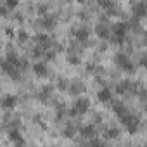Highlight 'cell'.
Returning <instances> with one entry per match:
<instances>
[{"instance_id": "obj_16", "label": "cell", "mask_w": 147, "mask_h": 147, "mask_svg": "<svg viewBox=\"0 0 147 147\" xmlns=\"http://www.w3.org/2000/svg\"><path fill=\"white\" fill-rule=\"evenodd\" d=\"M104 135H106V138H118L119 137V130L118 128H107Z\"/></svg>"}, {"instance_id": "obj_27", "label": "cell", "mask_w": 147, "mask_h": 147, "mask_svg": "<svg viewBox=\"0 0 147 147\" xmlns=\"http://www.w3.org/2000/svg\"><path fill=\"white\" fill-rule=\"evenodd\" d=\"M45 9H47L45 5H40V7H38V12H40V14H45V12H47Z\"/></svg>"}, {"instance_id": "obj_23", "label": "cell", "mask_w": 147, "mask_h": 147, "mask_svg": "<svg viewBox=\"0 0 147 147\" xmlns=\"http://www.w3.org/2000/svg\"><path fill=\"white\" fill-rule=\"evenodd\" d=\"M73 135H75V128H73V126H67V128L64 130V137H73Z\"/></svg>"}, {"instance_id": "obj_29", "label": "cell", "mask_w": 147, "mask_h": 147, "mask_svg": "<svg viewBox=\"0 0 147 147\" xmlns=\"http://www.w3.org/2000/svg\"><path fill=\"white\" fill-rule=\"evenodd\" d=\"M100 121H102V116H100V114H97V116H95V123H100Z\"/></svg>"}, {"instance_id": "obj_22", "label": "cell", "mask_w": 147, "mask_h": 147, "mask_svg": "<svg viewBox=\"0 0 147 147\" xmlns=\"http://www.w3.org/2000/svg\"><path fill=\"white\" fill-rule=\"evenodd\" d=\"M82 90H85L83 85H73V87H71V94H80Z\"/></svg>"}, {"instance_id": "obj_11", "label": "cell", "mask_w": 147, "mask_h": 147, "mask_svg": "<svg viewBox=\"0 0 147 147\" xmlns=\"http://www.w3.org/2000/svg\"><path fill=\"white\" fill-rule=\"evenodd\" d=\"M131 87H133V83H131V82H128V80H125V82L118 83L116 92H118V94H126V92H130V88H131Z\"/></svg>"}, {"instance_id": "obj_1", "label": "cell", "mask_w": 147, "mask_h": 147, "mask_svg": "<svg viewBox=\"0 0 147 147\" xmlns=\"http://www.w3.org/2000/svg\"><path fill=\"white\" fill-rule=\"evenodd\" d=\"M121 123L125 125V128H126V131L128 133H135L137 130H138V118L137 116H133V114H128V113H125L123 116H121Z\"/></svg>"}, {"instance_id": "obj_18", "label": "cell", "mask_w": 147, "mask_h": 147, "mask_svg": "<svg viewBox=\"0 0 147 147\" xmlns=\"http://www.w3.org/2000/svg\"><path fill=\"white\" fill-rule=\"evenodd\" d=\"M67 62L73 64V66H76V64H80V57L75 55V54H69V55H67Z\"/></svg>"}, {"instance_id": "obj_15", "label": "cell", "mask_w": 147, "mask_h": 147, "mask_svg": "<svg viewBox=\"0 0 147 147\" xmlns=\"http://www.w3.org/2000/svg\"><path fill=\"white\" fill-rule=\"evenodd\" d=\"M113 111H114V113H116L119 118H121V116L126 113V109H125V106H123L121 102H114V106H113Z\"/></svg>"}, {"instance_id": "obj_10", "label": "cell", "mask_w": 147, "mask_h": 147, "mask_svg": "<svg viewBox=\"0 0 147 147\" xmlns=\"http://www.w3.org/2000/svg\"><path fill=\"white\" fill-rule=\"evenodd\" d=\"M88 35H90V31L87 28H80V30L75 31V36H76L78 42H87L88 40Z\"/></svg>"}, {"instance_id": "obj_21", "label": "cell", "mask_w": 147, "mask_h": 147, "mask_svg": "<svg viewBox=\"0 0 147 147\" xmlns=\"http://www.w3.org/2000/svg\"><path fill=\"white\" fill-rule=\"evenodd\" d=\"M49 95H50V87H45L43 90H40V95H38V97H40V99H47Z\"/></svg>"}, {"instance_id": "obj_26", "label": "cell", "mask_w": 147, "mask_h": 147, "mask_svg": "<svg viewBox=\"0 0 147 147\" xmlns=\"http://www.w3.org/2000/svg\"><path fill=\"white\" fill-rule=\"evenodd\" d=\"M87 71H90V73H94V71H95V66H94V64L90 62V64L87 66Z\"/></svg>"}, {"instance_id": "obj_4", "label": "cell", "mask_w": 147, "mask_h": 147, "mask_svg": "<svg viewBox=\"0 0 147 147\" xmlns=\"http://www.w3.org/2000/svg\"><path fill=\"white\" fill-rule=\"evenodd\" d=\"M126 30L128 26L125 23H116L113 26V33H114V42L116 43H123L125 42V35H126Z\"/></svg>"}, {"instance_id": "obj_3", "label": "cell", "mask_w": 147, "mask_h": 147, "mask_svg": "<svg viewBox=\"0 0 147 147\" xmlns=\"http://www.w3.org/2000/svg\"><path fill=\"white\" fill-rule=\"evenodd\" d=\"M116 64H118V67L119 69H123V71H126V73H135V66L131 64V61L123 54V52H119V54H116Z\"/></svg>"}, {"instance_id": "obj_25", "label": "cell", "mask_w": 147, "mask_h": 147, "mask_svg": "<svg viewBox=\"0 0 147 147\" xmlns=\"http://www.w3.org/2000/svg\"><path fill=\"white\" fill-rule=\"evenodd\" d=\"M140 66H142V67H147V55H144V57L140 59Z\"/></svg>"}, {"instance_id": "obj_9", "label": "cell", "mask_w": 147, "mask_h": 147, "mask_svg": "<svg viewBox=\"0 0 147 147\" xmlns=\"http://www.w3.org/2000/svg\"><path fill=\"white\" fill-rule=\"evenodd\" d=\"M33 71H35L36 76H45L47 75V64L45 62H36V64H33Z\"/></svg>"}, {"instance_id": "obj_30", "label": "cell", "mask_w": 147, "mask_h": 147, "mask_svg": "<svg viewBox=\"0 0 147 147\" xmlns=\"http://www.w3.org/2000/svg\"><path fill=\"white\" fill-rule=\"evenodd\" d=\"M76 2H83V0H76Z\"/></svg>"}, {"instance_id": "obj_13", "label": "cell", "mask_w": 147, "mask_h": 147, "mask_svg": "<svg viewBox=\"0 0 147 147\" xmlns=\"http://www.w3.org/2000/svg\"><path fill=\"white\" fill-rule=\"evenodd\" d=\"M95 33H97V36H100V38H107L111 31H109V28H107V26H104V24H97Z\"/></svg>"}, {"instance_id": "obj_32", "label": "cell", "mask_w": 147, "mask_h": 147, "mask_svg": "<svg viewBox=\"0 0 147 147\" xmlns=\"http://www.w3.org/2000/svg\"><path fill=\"white\" fill-rule=\"evenodd\" d=\"M145 47H147V40H145Z\"/></svg>"}, {"instance_id": "obj_20", "label": "cell", "mask_w": 147, "mask_h": 147, "mask_svg": "<svg viewBox=\"0 0 147 147\" xmlns=\"http://www.w3.org/2000/svg\"><path fill=\"white\" fill-rule=\"evenodd\" d=\"M18 4H19V0H7V2H5V7H7V9H16Z\"/></svg>"}, {"instance_id": "obj_8", "label": "cell", "mask_w": 147, "mask_h": 147, "mask_svg": "<svg viewBox=\"0 0 147 147\" xmlns=\"http://www.w3.org/2000/svg\"><path fill=\"white\" fill-rule=\"evenodd\" d=\"M80 135H82L83 138H92V137L95 135L94 125H85V126H82V128H80Z\"/></svg>"}, {"instance_id": "obj_5", "label": "cell", "mask_w": 147, "mask_h": 147, "mask_svg": "<svg viewBox=\"0 0 147 147\" xmlns=\"http://www.w3.org/2000/svg\"><path fill=\"white\" fill-rule=\"evenodd\" d=\"M97 100H99V102H104V104L111 102V100H113V92H111L109 88H102L100 92H97Z\"/></svg>"}, {"instance_id": "obj_6", "label": "cell", "mask_w": 147, "mask_h": 147, "mask_svg": "<svg viewBox=\"0 0 147 147\" xmlns=\"http://www.w3.org/2000/svg\"><path fill=\"white\" fill-rule=\"evenodd\" d=\"M133 14H135V18H144V16L147 14V4H145V2L135 4V5H133Z\"/></svg>"}, {"instance_id": "obj_31", "label": "cell", "mask_w": 147, "mask_h": 147, "mask_svg": "<svg viewBox=\"0 0 147 147\" xmlns=\"http://www.w3.org/2000/svg\"><path fill=\"white\" fill-rule=\"evenodd\" d=\"M145 113H147V106H145Z\"/></svg>"}, {"instance_id": "obj_24", "label": "cell", "mask_w": 147, "mask_h": 147, "mask_svg": "<svg viewBox=\"0 0 147 147\" xmlns=\"http://www.w3.org/2000/svg\"><path fill=\"white\" fill-rule=\"evenodd\" d=\"M57 85H59V88H66V87H69V85H67V82H66V80H64V78H61V80H59V83H57Z\"/></svg>"}, {"instance_id": "obj_17", "label": "cell", "mask_w": 147, "mask_h": 147, "mask_svg": "<svg viewBox=\"0 0 147 147\" xmlns=\"http://www.w3.org/2000/svg\"><path fill=\"white\" fill-rule=\"evenodd\" d=\"M40 24H42L43 28H47V30H49V28H52V26H54V19H52V18H43V19L40 21Z\"/></svg>"}, {"instance_id": "obj_28", "label": "cell", "mask_w": 147, "mask_h": 147, "mask_svg": "<svg viewBox=\"0 0 147 147\" xmlns=\"http://www.w3.org/2000/svg\"><path fill=\"white\" fill-rule=\"evenodd\" d=\"M140 97H142V99H145V97H147V90H145V88H142V90H140Z\"/></svg>"}, {"instance_id": "obj_19", "label": "cell", "mask_w": 147, "mask_h": 147, "mask_svg": "<svg viewBox=\"0 0 147 147\" xmlns=\"http://www.w3.org/2000/svg\"><path fill=\"white\" fill-rule=\"evenodd\" d=\"M18 40H19V42H21V43H24V42H26V40H28V33H26V31H24V30H21V31H19V33H18Z\"/></svg>"}, {"instance_id": "obj_14", "label": "cell", "mask_w": 147, "mask_h": 147, "mask_svg": "<svg viewBox=\"0 0 147 147\" xmlns=\"http://www.w3.org/2000/svg\"><path fill=\"white\" fill-rule=\"evenodd\" d=\"M36 42H38V45H42V47H49L50 45V38H49V35H36Z\"/></svg>"}, {"instance_id": "obj_7", "label": "cell", "mask_w": 147, "mask_h": 147, "mask_svg": "<svg viewBox=\"0 0 147 147\" xmlns=\"http://www.w3.org/2000/svg\"><path fill=\"white\" fill-rule=\"evenodd\" d=\"M16 104H18V97H16V95L7 94V95L2 99V106H4L5 109H11V107H14Z\"/></svg>"}, {"instance_id": "obj_2", "label": "cell", "mask_w": 147, "mask_h": 147, "mask_svg": "<svg viewBox=\"0 0 147 147\" xmlns=\"http://www.w3.org/2000/svg\"><path fill=\"white\" fill-rule=\"evenodd\" d=\"M88 107H90V100L85 99V97H80V99H76V102H75V106H73V109L69 111V114H71V116H80V114L87 113Z\"/></svg>"}, {"instance_id": "obj_12", "label": "cell", "mask_w": 147, "mask_h": 147, "mask_svg": "<svg viewBox=\"0 0 147 147\" xmlns=\"http://www.w3.org/2000/svg\"><path fill=\"white\" fill-rule=\"evenodd\" d=\"M9 138H11V140H12L14 144H18V145H23V144H24V140H23V137L19 135V131H18L16 128L9 131Z\"/></svg>"}]
</instances>
